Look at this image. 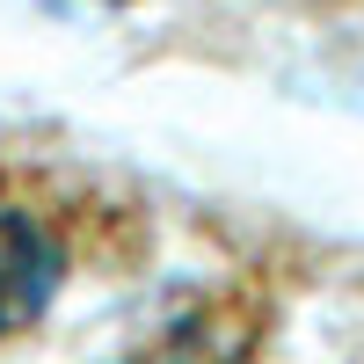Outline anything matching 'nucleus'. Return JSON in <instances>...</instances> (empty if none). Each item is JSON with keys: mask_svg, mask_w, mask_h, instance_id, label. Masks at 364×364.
<instances>
[{"mask_svg": "<svg viewBox=\"0 0 364 364\" xmlns=\"http://www.w3.org/2000/svg\"><path fill=\"white\" fill-rule=\"evenodd\" d=\"M73 262V204L44 175L0 168V336L29 328Z\"/></svg>", "mask_w": 364, "mask_h": 364, "instance_id": "f257e3e1", "label": "nucleus"}]
</instances>
